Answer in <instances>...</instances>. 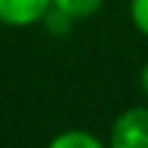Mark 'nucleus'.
I'll return each instance as SVG.
<instances>
[{"label": "nucleus", "instance_id": "obj_6", "mask_svg": "<svg viewBox=\"0 0 148 148\" xmlns=\"http://www.w3.org/2000/svg\"><path fill=\"white\" fill-rule=\"evenodd\" d=\"M129 19L137 27V33L148 38V0H129Z\"/></svg>", "mask_w": 148, "mask_h": 148}, {"label": "nucleus", "instance_id": "obj_1", "mask_svg": "<svg viewBox=\"0 0 148 148\" xmlns=\"http://www.w3.org/2000/svg\"><path fill=\"white\" fill-rule=\"evenodd\" d=\"M107 148H148V107H126L115 115Z\"/></svg>", "mask_w": 148, "mask_h": 148}, {"label": "nucleus", "instance_id": "obj_5", "mask_svg": "<svg viewBox=\"0 0 148 148\" xmlns=\"http://www.w3.org/2000/svg\"><path fill=\"white\" fill-rule=\"evenodd\" d=\"M74 22H77V19H71L69 14H63L60 8H55V5H52V8L47 11V16H44V22H41V25L47 27L52 36H66V33L71 30V25H74Z\"/></svg>", "mask_w": 148, "mask_h": 148}, {"label": "nucleus", "instance_id": "obj_7", "mask_svg": "<svg viewBox=\"0 0 148 148\" xmlns=\"http://www.w3.org/2000/svg\"><path fill=\"white\" fill-rule=\"evenodd\" d=\"M140 90H143V96L148 99V60L143 63V69H140Z\"/></svg>", "mask_w": 148, "mask_h": 148}, {"label": "nucleus", "instance_id": "obj_3", "mask_svg": "<svg viewBox=\"0 0 148 148\" xmlns=\"http://www.w3.org/2000/svg\"><path fill=\"white\" fill-rule=\"evenodd\" d=\"M47 148H107V143L88 129H63L47 143Z\"/></svg>", "mask_w": 148, "mask_h": 148}, {"label": "nucleus", "instance_id": "obj_4", "mask_svg": "<svg viewBox=\"0 0 148 148\" xmlns=\"http://www.w3.org/2000/svg\"><path fill=\"white\" fill-rule=\"evenodd\" d=\"M52 5L69 14L71 19H88L104 5V0H52Z\"/></svg>", "mask_w": 148, "mask_h": 148}, {"label": "nucleus", "instance_id": "obj_2", "mask_svg": "<svg viewBox=\"0 0 148 148\" xmlns=\"http://www.w3.org/2000/svg\"><path fill=\"white\" fill-rule=\"evenodd\" d=\"M52 0H0V25L5 27H30L41 25Z\"/></svg>", "mask_w": 148, "mask_h": 148}]
</instances>
